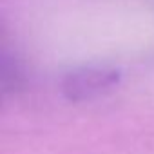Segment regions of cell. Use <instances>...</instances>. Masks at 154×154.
<instances>
[{
  "mask_svg": "<svg viewBox=\"0 0 154 154\" xmlns=\"http://www.w3.org/2000/svg\"><path fill=\"white\" fill-rule=\"evenodd\" d=\"M116 82L114 72H105V71H84L69 76V82L65 85V91L69 93L71 98L74 100H84L93 94H100L112 87Z\"/></svg>",
  "mask_w": 154,
  "mask_h": 154,
  "instance_id": "1",
  "label": "cell"
}]
</instances>
